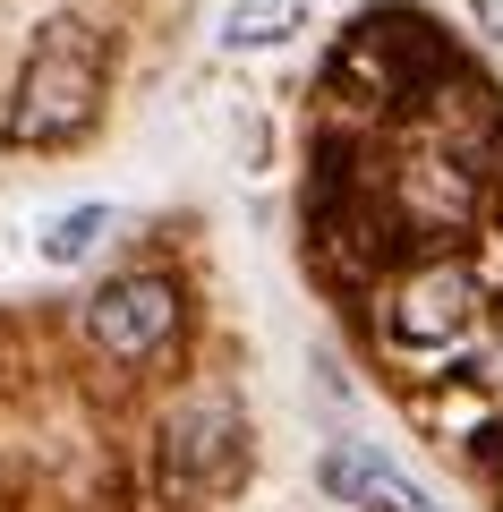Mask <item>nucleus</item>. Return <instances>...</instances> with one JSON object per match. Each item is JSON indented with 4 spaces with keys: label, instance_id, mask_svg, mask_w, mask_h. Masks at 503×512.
<instances>
[{
    "label": "nucleus",
    "instance_id": "0eeeda50",
    "mask_svg": "<svg viewBox=\"0 0 503 512\" xmlns=\"http://www.w3.org/2000/svg\"><path fill=\"white\" fill-rule=\"evenodd\" d=\"M103 231H111V205H77V214H60L52 231H43V256H52V265H77V256H94Z\"/></svg>",
    "mask_w": 503,
    "mask_h": 512
},
{
    "label": "nucleus",
    "instance_id": "f257e3e1",
    "mask_svg": "<svg viewBox=\"0 0 503 512\" xmlns=\"http://www.w3.org/2000/svg\"><path fill=\"white\" fill-rule=\"evenodd\" d=\"M367 299L384 359H452L486 333V274L461 248H410Z\"/></svg>",
    "mask_w": 503,
    "mask_h": 512
},
{
    "label": "nucleus",
    "instance_id": "f03ea898",
    "mask_svg": "<svg viewBox=\"0 0 503 512\" xmlns=\"http://www.w3.org/2000/svg\"><path fill=\"white\" fill-rule=\"evenodd\" d=\"M103 111V35L77 18H52L35 43H26V69L9 86V146L52 154L69 137H86V120Z\"/></svg>",
    "mask_w": 503,
    "mask_h": 512
},
{
    "label": "nucleus",
    "instance_id": "7ed1b4c3",
    "mask_svg": "<svg viewBox=\"0 0 503 512\" xmlns=\"http://www.w3.org/2000/svg\"><path fill=\"white\" fill-rule=\"evenodd\" d=\"M239 453H248V419H239L231 384H188L171 419L154 427V478L171 504H205L239 478Z\"/></svg>",
    "mask_w": 503,
    "mask_h": 512
},
{
    "label": "nucleus",
    "instance_id": "39448f33",
    "mask_svg": "<svg viewBox=\"0 0 503 512\" xmlns=\"http://www.w3.org/2000/svg\"><path fill=\"white\" fill-rule=\"evenodd\" d=\"M316 478H324V495H333L342 512H444L427 487H418V478H401L393 461L367 453V444H342V453H324V470H316Z\"/></svg>",
    "mask_w": 503,
    "mask_h": 512
},
{
    "label": "nucleus",
    "instance_id": "423d86ee",
    "mask_svg": "<svg viewBox=\"0 0 503 512\" xmlns=\"http://www.w3.org/2000/svg\"><path fill=\"white\" fill-rule=\"evenodd\" d=\"M299 26H307V0H231L222 43H231V52H273V43H290Z\"/></svg>",
    "mask_w": 503,
    "mask_h": 512
},
{
    "label": "nucleus",
    "instance_id": "6e6552de",
    "mask_svg": "<svg viewBox=\"0 0 503 512\" xmlns=\"http://www.w3.org/2000/svg\"><path fill=\"white\" fill-rule=\"evenodd\" d=\"M469 18H478L486 43H503V0H469Z\"/></svg>",
    "mask_w": 503,
    "mask_h": 512
},
{
    "label": "nucleus",
    "instance_id": "20e7f679",
    "mask_svg": "<svg viewBox=\"0 0 503 512\" xmlns=\"http://www.w3.org/2000/svg\"><path fill=\"white\" fill-rule=\"evenodd\" d=\"M171 333H180V291L162 274H120V282H103L86 299V342L111 367H145Z\"/></svg>",
    "mask_w": 503,
    "mask_h": 512
}]
</instances>
